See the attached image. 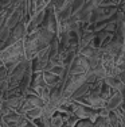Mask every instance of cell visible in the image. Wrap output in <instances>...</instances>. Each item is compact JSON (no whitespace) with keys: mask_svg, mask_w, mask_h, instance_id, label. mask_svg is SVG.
I'll return each mask as SVG.
<instances>
[{"mask_svg":"<svg viewBox=\"0 0 125 127\" xmlns=\"http://www.w3.org/2000/svg\"><path fill=\"white\" fill-rule=\"evenodd\" d=\"M77 127H91L90 123H86V122H82V123H79Z\"/></svg>","mask_w":125,"mask_h":127,"instance_id":"6da1fadb","label":"cell"}]
</instances>
